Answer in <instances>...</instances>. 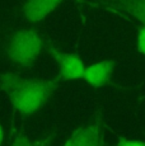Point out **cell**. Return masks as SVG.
Here are the masks:
<instances>
[{
  "mask_svg": "<svg viewBox=\"0 0 145 146\" xmlns=\"http://www.w3.org/2000/svg\"><path fill=\"white\" fill-rule=\"evenodd\" d=\"M59 86V79H24L14 72L0 76V90L9 97L21 114H32L50 100Z\"/></svg>",
  "mask_w": 145,
  "mask_h": 146,
  "instance_id": "6da1fadb",
  "label": "cell"
},
{
  "mask_svg": "<svg viewBox=\"0 0 145 146\" xmlns=\"http://www.w3.org/2000/svg\"><path fill=\"white\" fill-rule=\"evenodd\" d=\"M43 48L41 36L36 31L21 29L8 36L4 50L13 62L21 66H31Z\"/></svg>",
  "mask_w": 145,
  "mask_h": 146,
  "instance_id": "7a4b0ae2",
  "label": "cell"
},
{
  "mask_svg": "<svg viewBox=\"0 0 145 146\" xmlns=\"http://www.w3.org/2000/svg\"><path fill=\"white\" fill-rule=\"evenodd\" d=\"M52 57L57 62L59 66V80L61 81H70L83 79L85 71V65L83 60L76 53L61 52L56 48L50 50Z\"/></svg>",
  "mask_w": 145,
  "mask_h": 146,
  "instance_id": "3957f363",
  "label": "cell"
},
{
  "mask_svg": "<svg viewBox=\"0 0 145 146\" xmlns=\"http://www.w3.org/2000/svg\"><path fill=\"white\" fill-rule=\"evenodd\" d=\"M102 141V118L97 114L90 123L78 127L69 136L64 146H99Z\"/></svg>",
  "mask_w": 145,
  "mask_h": 146,
  "instance_id": "277c9868",
  "label": "cell"
},
{
  "mask_svg": "<svg viewBox=\"0 0 145 146\" xmlns=\"http://www.w3.org/2000/svg\"><path fill=\"white\" fill-rule=\"evenodd\" d=\"M116 67V61L113 58L98 61L85 67L83 80L93 88H102L110 84L113 71Z\"/></svg>",
  "mask_w": 145,
  "mask_h": 146,
  "instance_id": "5b68a950",
  "label": "cell"
},
{
  "mask_svg": "<svg viewBox=\"0 0 145 146\" xmlns=\"http://www.w3.org/2000/svg\"><path fill=\"white\" fill-rule=\"evenodd\" d=\"M64 0H27L23 7L24 18L29 22H40L63 4Z\"/></svg>",
  "mask_w": 145,
  "mask_h": 146,
  "instance_id": "8992f818",
  "label": "cell"
},
{
  "mask_svg": "<svg viewBox=\"0 0 145 146\" xmlns=\"http://www.w3.org/2000/svg\"><path fill=\"white\" fill-rule=\"evenodd\" d=\"M125 13L145 26V0H112Z\"/></svg>",
  "mask_w": 145,
  "mask_h": 146,
  "instance_id": "52a82bcc",
  "label": "cell"
},
{
  "mask_svg": "<svg viewBox=\"0 0 145 146\" xmlns=\"http://www.w3.org/2000/svg\"><path fill=\"white\" fill-rule=\"evenodd\" d=\"M51 140L52 136H47L41 140H35L28 136H24V135H19L13 141L12 146H50L51 145Z\"/></svg>",
  "mask_w": 145,
  "mask_h": 146,
  "instance_id": "ba28073f",
  "label": "cell"
},
{
  "mask_svg": "<svg viewBox=\"0 0 145 146\" xmlns=\"http://www.w3.org/2000/svg\"><path fill=\"white\" fill-rule=\"evenodd\" d=\"M136 47L140 53L145 55V26H141L136 35Z\"/></svg>",
  "mask_w": 145,
  "mask_h": 146,
  "instance_id": "9c48e42d",
  "label": "cell"
},
{
  "mask_svg": "<svg viewBox=\"0 0 145 146\" xmlns=\"http://www.w3.org/2000/svg\"><path fill=\"white\" fill-rule=\"evenodd\" d=\"M117 146H145V141L126 139V137H120L118 141H117Z\"/></svg>",
  "mask_w": 145,
  "mask_h": 146,
  "instance_id": "30bf717a",
  "label": "cell"
},
{
  "mask_svg": "<svg viewBox=\"0 0 145 146\" xmlns=\"http://www.w3.org/2000/svg\"><path fill=\"white\" fill-rule=\"evenodd\" d=\"M3 141H4V130H3V126L0 125V146L3 145Z\"/></svg>",
  "mask_w": 145,
  "mask_h": 146,
  "instance_id": "8fae6325",
  "label": "cell"
},
{
  "mask_svg": "<svg viewBox=\"0 0 145 146\" xmlns=\"http://www.w3.org/2000/svg\"><path fill=\"white\" fill-rule=\"evenodd\" d=\"M99 146H106V144H104V140H103V141L101 142V145H99Z\"/></svg>",
  "mask_w": 145,
  "mask_h": 146,
  "instance_id": "7c38bea8",
  "label": "cell"
}]
</instances>
